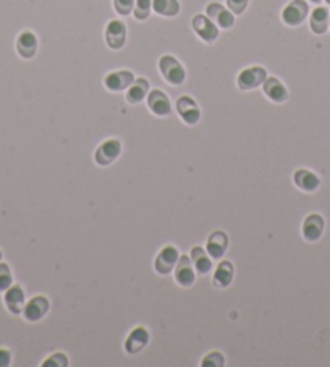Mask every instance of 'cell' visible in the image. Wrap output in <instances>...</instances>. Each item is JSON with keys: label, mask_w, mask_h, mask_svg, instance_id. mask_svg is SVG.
I'll return each mask as SVG.
<instances>
[{"label": "cell", "mask_w": 330, "mask_h": 367, "mask_svg": "<svg viewBox=\"0 0 330 367\" xmlns=\"http://www.w3.org/2000/svg\"><path fill=\"white\" fill-rule=\"evenodd\" d=\"M307 2H311V3H316V5H319L320 2H324V0H307Z\"/></svg>", "instance_id": "33"}, {"label": "cell", "mask_w": 330, "mask_h": 367, "mask_svg": "<svg viewBox=\"0 0 330 367\" xmlns=\"http://www.w3.org/2000/svg\"><path fill=\"white\" fill-rule=\"evenodd\" d=\"M206 15L218 26V29L233 28L235 15L220 2H209L206 5Z\"/></svg>", "instance_id": "6"}, {"label": "cell", "mask_w": 330, "mask_h": 367, "mask_svg": "<svg viewBox=\"0 0 330 367\" xmlns=\"http://www.w3.org/2000/svg\"><path fill=\"white\" fill-rule=\"evenodd\" d=\"M151 91L149 81L146 78H135V81L131 83V86L127 89V102L131 105L140 104L148 97Z\"/></svg>", "instance_id": "21"}, {"label": "cell", "mask_w": 330, "mask_h": 367, "mask_svg": "<svg viewBox=\"0 0 330 367\" xmlns=\"http://www.w3.org/2000/svg\"><path fill=\"white\" fill-rule=\"evenodd\" d=\"M225 364V357L222 353L218 351H212L201 361V366L203 367H222Z\"/></svg>", "instance_id": "29"}, {"label": "cell", "mask_w": 330, "mask_h": 367, "mask_svg": "<svg viewBox=\"0 0 330 367\" xmlns=\"http://www.w3.org/2000/svg\"><path fill=\"white\" fill-rule=\"evenodd\" d=\"M146 101H148L149 110L153 112L154 115H157V117H167V115L172 112L170 99H168L167 94L160 91V89H153V91H149Z\"/></svg>", "instance_id": "12"}, {"label": "cell", "mask_w": 330, "mask_h": 367, "mask_svg": "<svg viewBox=\"0 0 330 367\" xmlns=\"http://www.w3.org/2000/svg\"><path fill=\"white\" fill-rule=\"evenodd\" d=\"M293 181H295V185L300 188V190L307 192H313L320 186V178L316 175L314 172L306 168L296 170L295 175H293Z\"/></svg>", "instance_id": "22"}, {"label": "cell", "mask_w": 330, "mask_h": 367, "mask_svg": "<svg viewBox=\"0 0 330 367\" xmlns=\"http://www.w3.org/2000/svg\"><path fill=\"white\" fill-rule=\"evenodd\" d=\"M324 2H325V3H327V5H330V0H324Z\"/></svg>", "instance_id": "34"}, {"label": "cell", "mask_w": 330, "mask_h": 367, "mask_svg": "<svg viewBox=\"0 0 330 367\" xmlns=\"http://www.w3.org/2000/svg\"><path fill=\"white\" fill-rule=\"evenodd\" d=\"M177 112L180 115V118L190 127H193L201 120V109L193 97L190 96H181L177 101Z\"/></svg>", "instance_id": "8"}, {"label": "cell", "mask_w": 330, "mask_h": 367, "mask_svg": "<svg viewBox=\"0 0 330 367\" xmlns=\"http://www.w3.org/2000/svg\"><path fill=\"white\" fill-rule=\"evenodd\" d=\"M227 8L233 13V15H243L246 12L249 0H225Z\"/></svg>", "instance_id": "31"}, {"label": "cell", "mask_w": 330, "mask_h": 367, "mask_svg": "<svg viewBox=\"0 0 330 367\" xmlns=\"http://www.w3.org/2000/svg\"><path fill=\"white\" fill-rule=\"evenodd\" d=\"M153 10L159 16L173 18L181 10L180 0H153Z\"/></svg>", "instance_id": "24"}, {"label": "cell", "mask_w": 330, "mask_h": 367, "mask_svg": "<svg viewBox=\"0 0 330 367\" xmlns=\"http://www.w3.org/2000/svg\"><path fill=\"white\" fill-rule=\"evenodd\" d=\"M329 29H330V23H329Z\"/></svg>", "instance_id": "36"}, {"label": "cell", "mask_w": 330, "mask_h": 367, "mask_svg": "<svg viewBox=\"0 0 330 367\" xmlns=\"http://www.w3.org/2000/svg\"><path fill=\"white\" fill-rule=\"evenodd\" d=\"M3 301H5V306L12 314H21L25 307V292L21 286L12 285L10 288L5 292V296H3Z\"/></svg>", "instance_id": "20"}, {"label": "cell", "mask_w": 330, "mask_h": 367, "mask_svg": "<svg viewBox=\"0 0 330 367\" xmlns=\"http://www.w3.org/2000/svg\"><path fill=\"white\" fill-rule=\"evenodd\" d=\"M324 233V218L319 214H311L303 222V236L309 243H316Z\"/></svg>", "instance_id": "15"}, {"label": "cell", "mask_w": 330, "mask_h": 367, "mask_svg": "<svg viewBox=\"0 0 330 367\" xmlns=\"http://www.w3.org/2000/svg\"><path fill=\"white\" fill-rule=\"evenodd\" d=\"M13 283V277L10 272V267L7 264L0 262V292H7Z\"/></svg>", "instance_id": "28"}, {"label": "cell", "mask_w": 330, "mask_h": 367, "mask_svg": "<svg viewBox=\"0 0 330 367\" xmlns=\"http://www.w3.org/2000/svg\"><path fill=\"white\" fill-rule=\"evenodd\" d=\"M38 47H39V41L38 36H36L33 31L26 29L21 31L16 38V52L21 59L29 60L38 53Z\"/></svg>", "instance_id": "10"}, {"label": "cell", "mask_w": 330, "mask_h": 367, "mask_svg": "<svg viewBox=\"0 0 330 367\" xmlns=\"http://www.w3.org/2000/svg\"><path fill=\"white\" fill-rule=\"evenodd\" d=\"M190 256H191L190 257L191 262H193V267L196 268V272H198V274L204 275L212 268L211 256H209L207 251H204L203 248H201V246H196V248L191 249Z\"/></svg>", "instance_id": "23"}, {"label": "cell", "mask_w": 330, "mask_h": 367, "mask_svg": "<svg viewBox=\"0 0 330 367\" xmlns=\"http://www.w3.org/2000/svg\"><path fill=\"white\" fill-rule=\"evenodd\" d=\"M153 12V0H136L133 8V16L138 21H146Z\"/></svg>", "instance_id": "26"}, {"label": "cell", "mask_w": 330, "mask_h": 367, "mask_svg": "<svg viewBox=\"0 0 330 367\" xmlns=\"http://www.w3.org/2000/svg\"><path fill=\"white\" fill-rule=\"evenodd\" d=\"M330 23V12L327 7L318 5L309 13V28L314 34L322 36L327 33Z\"/></svg>", "instance_id": "17"}, {"label": "cell", "mask_w": 330, "mask_h": 367, "mask_svg": "<svg viewBox=\"0 0 330 367\" xmlns=\"http://www.w3.org/2000/svg\"><path fill=\"white\" fill-rule=\"evenodd\" d=\"M227 249H229V236H227L224 231H214V233L209 236L206 244L209 256L212 259H220L222 256H225Z\"/></svg>", "instance_id": "19"}, {"label": "cell", "mask_w": 330, "mask_h": 367, "mask_svg": "<svg viewBox=\"0 0 330 367\" xmlns=\"http://www.w3.org/2000/svg\"><path fill=\"white\" fill-rule=\"evenodd\" d=\"M135 81V75L130 70H118V71H110L104 76V86L105 89L112 92H123L131 86V83Z\"/></svg>", "instance_id": "7"}, {"label": "cell", "mask_w": 330, "mask_h": 367, "mask_svg": "<svg viewBox=\"0 0 330 367\" xmlns=\"http://www.w3.org/2000/svg\"><path fill=\"white\" fill-rule=\"evenodd\" d=\"M136 0H112L114 10L118 13L120 16H128L133 13Z\"/></svg>", "instance_id": "27"}, {"label": "cell", "mask_w": 330, "mask_h": 367, "mask_svg": "<svg viewBox=\"0 0 330 367\" xmlns=\"http://www.w3.org/2000/svg\"><path fill=\"white\" fill-rule=\"evenodd\" d=\"M267 70L262 68V66H248L240 71L238 78H236V84L242 91H253V89L262 86V83L266 81L267 78Z\"/></svg>", "instance_id": "3"}, {"label": "cell", "mask_w": 330, "mask_h": 367, "mask_svg": "<svg viewBox=\"0 0 330 367\" xmlns=\"http://www.w3.org/2000/svg\"><path fill=\"white\" fill-rule=\"evenodd\" d=\"M191 28L199 36V39H203L206 44H212L218 39V26L204 13H198V15L193 16Z\"/></svg>", "instance_id": "4"}, {"label": "cell", "mask_w": 330, "mask_h": 367, "mask_svg": "<svg viewBox=\"0 0 330 367\" xmlns=\"http://www.w3.org/2000/svg\"><path fill=\"white\" fill-rule=\"evenodd\" d=\"M149 343V332L144 327H136L131 330V333L128 335V338L125 340V351L128 355H136L144 350L146 344Z\"/></svg>", "instance_id": "14"}, {"label": "cell", "mask_w": 330, "mask_h": 367, "mask_svg": "<svg viewBox=\"0 0 330 367\" xmlns=\"http://www.w3.org/2000/svg\"><path fill=\"white\" fill-rule=\"evenodd\" d=\"M10 362H12L10 351H8V350H2V348H0V367L10 366Z\"/></svg>", "instance_id": "32"}, {"label": "cell", "mask_w": 330, "mask_h": 367, "mask_svg": "<svg viewBox=\"0 0 330 367\" xmlns=\"http://www.w3.org/2000/svg\"><path fill=\"white\" fill-rule=\"evenodd\" d=\"M159 70L162 78L172 86H180L186 79V70L181 62L173 55H162L159 60Z\"/></svg>", "instance_id": "1"}, {"label": "cell", "mask_w": 330, "mask_h": 367, "mask_svg": "<svg viewBox=\"0 0 330 367\" xmlns=\"http://www.w3.org/2000/svg\"><path fill=\"white\" fill-rule=\"evenodd\" d=\"M262 91H264L267 99L275 102V104H283L290 97L287 86L275 76H267L266 81L262 83Z\"/></svg>", "instance_id": "11"}, {"label": "cell", "mask_w": 330, "mask_h": 367, "mask_svg": "<svg viewBox=\"0 0 330 367\" xmlns=\"http://www.w3.org/2000/svg\"><path fill=\"white\" fill-rule=\"evenodd\" d=\"M49 311V301L44 296H36L23 307V316L26 320L38 322L41 320Z\"/></svg>", "instance_id": "18"}, {"label": "cell", "mask_w": 330, "mask_h": 367, "mask_svg": "<svg viewBox=\"0 0 330 367\" xmlns=\"http://www.w3.org/2000/svg\"><path fill=\"white\" fill-rule=\"evenodd\" d=\"M0 259H2V253H0Z\"/></svg>", "instance_id": "35"}, {"label": "cell", "mask_w": 330, "mask_h": 367, "mask_svg": "<svg viewBox=\"0 0 330 367\" xmlns=\"http://www.w3.org/2000/svg\"><path fill=\"white\" fill-rule=\"evenodd\" d=\"M309 15V3L307 0H290L282 10V21L287 26H300Z\"/></svg>", "instance_id": "2"}, {"label": "cell", "mask_w": 330, "mask_h": 367, "mask_svg": "<svg viewBox=\"0 0 330 367\" xmlns=\"http://www.w3.org/2000/svg\"><path fill=\"white\" fill-rule=\"evenodd\" d=\"M120 152H122V144H120V141L107 140L97 147L94 159L99 165H110L118 159Z\"/></svg>", "instance_id": "13"}, {"label": "cell", "mask_w": 330, "mask_h": 367, "mask_svg": "<svg viewBox=\"0 0 330 367\" xmlns=\"http://www.w3.org/2000/svg\"><path fill=\"white\" fill-rule=\"evenodd\" d=\"M66 366H68V357H66L64 353H55V355L47 357V359L42 362V367H66Z\"/></svg>", "instance_id": "30"}, {"label": "cell", "mask_w": 330, "mask_h": 367, "mask_svg": "<svg viewBox=\"0 0 330 367\" xmlns=\"http://www.w3.org/2000/svg\"><path fill=\"white\" fill-rule=\"evenodd\" d=\"M231 280H233V266H231V262L224 261L218 264L212 279L214 286H217V288H227V286L231 283Z\"/></svg>", "instance_id": "25"}, {"label": "cell", "mask_w": 330, "mask_h": 367, "mask_svg": "<svg viewBox=\"0 0 330 367\" xmlns=\"http://www.w3.org/2000/svg\"><path fill=\"white\" fill-rule=\"evenodd\" d=\"M105 44L112 51H120L127 44V25L120 20H110L104 31Z\"/></svg>", "instance_id": "5"}, {"label": "cell", "mask_w": 330, "mask_h": 367, "mask_svg": "<svg viewBox=\"0 0 330 367\" xmlns=\"http://www.w3.org/2000/svg\"><path fill=\"white\" fill-rule=\"evenodd\" d=\"M178 259H180V254H178V249L175 246H165L157 254V257H155L154 268L157 270V274L167 275L170 274L172 270H175Z\"/></svg>", "instance_id": "9"}, {"label": "cell", "mask_w": 330, "mask_h": 367, "mask_svg": "<svg viewBox=\"0 0 330 367\" xmlns=\"http://www.w3.org/2000/svg\"><path fill=\"white\" fill-rule=\"evenodd\" d=\"M175 280L183 288H188V286L194 283V267L188 256H181L178 259L175 267Z\"/></svg>", "instance_id": "16"}]
</instances>
